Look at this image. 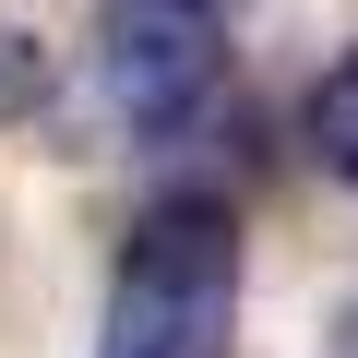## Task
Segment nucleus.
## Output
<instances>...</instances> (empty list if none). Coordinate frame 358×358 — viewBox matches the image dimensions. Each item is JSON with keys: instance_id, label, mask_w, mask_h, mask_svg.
<instances>
[{"instance_id": "nucleus-1", "label": "nucleus", "mask_w": 358, "mask_h": 358, "mask_svg": "<svg viewBox=\"0 0 358 358\" xmlns=\"http://www.w3.org/2000/svg\"><path fill=\"white\" fill-rule=\"evenodd\" d=\"M227 346H239V203L155 192L108 275L96 358H227Z\"/></svg>"}, {"instance_id": "nucleus-2", "label": "nucleus", "mask_w": 358, "mask_h": 358, "mask_svg": "<svg viewBox=\"0 0 358 358\" xmlns=\"http://www.w3.org/2000/svg\"><path fill=\"white\" fill-rule=\"evenodd\" d=\"M96 108L120 143L179 155L227 108V0H96Z\"/></svg>"}, {"instance_id": "nucleus-3", "label": "nucleus", "mask_w": 358, "mask_h": 358, "mask_svg": "<svg viewBox=\"0 0 358 358\" xmlns=\"http://www.w3.org/2000/svg\"><path fill=\"white\" fill-rule=\"evenodd\" d=\"M299 143H310V167H322V179H346V192H358V48L299 96Z\"/></svg>"}]
</instances>
